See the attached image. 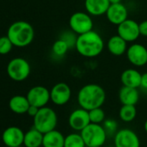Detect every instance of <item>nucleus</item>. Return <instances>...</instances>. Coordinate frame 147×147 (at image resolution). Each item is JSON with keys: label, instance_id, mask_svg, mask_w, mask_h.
I'll use <instances>...</instances> for the list:
<instances>
[{"label": "nucleus", "instance_id": "1", "mask_svg": "<svg viewBox=\"0 0 147 147\" xmlns=\"http://www.w3.org/2000/svg\"><path fill=\"white\" fill-rule=\"evenodd\" d=\"M104 41L101 36L94 30L78 35L76 49L77 52L88 58L98 56L104 49Z\"/></svg>", "mask_w": 147, "mask_h": 147}, {"label": "nucleus", "instance_id": "2", "mask_svg": "<svg viewBox=\"0 0 147 147\" xmlns=\"http://www.w3.org/2000/svg\"><path fill=\"white\" fill-rule=\"evenodd\" d=\"M77 100L82 108L90 111L94 108L102 107L106 100V92L98 84H87L79 90Z\"/></svg>", "mask_w": 147, "mask_h": 147}, {"label": "nucleus", "instance_id": "3", "mask_svg": "<svg viewBox=\"0 0 147 147\" xmlns=\"http://www.w3.org/2000/svg\"><path fill=\"white\" fill-rule=\"evenodd\" d=\"M7 36L14 46L24 48L33 42L35 31L32 25L28 22L17 21L9 27L7 30Z\"/></svg>", "mask_w": 147, "mask_h": 147}, {"label": "nucleus", "instance_id": "4", "mask_svg": "<svg viewBox=\"0 0 147 147\" xmlns=\"http://www.w3.org/2000/svg\"><path fill=\"white\" fill-rule=\"evenodd\" d=\"M57 125L56 113L50 107H43L39 108L34 117V127L43 134L55 130Z\"/></svg>", "mask_w": 147, "mask_h": 147}, {"label": "nucleus", "instance_id": "5", "mask_svg": "<svg viewBox=\"0 0 147 147\" xmlns=\"http://www.w3.org/2000/svg\"><path fill=\"white\" fill-rule=\"evenodd\" d=\"M81 135L88 147L102 146L107 139V131L100 124L90 123L81 131Z\"/></svg>", "mask_w": 147, "mask_h": 147}, {"label": "nucleus", "instance_id": "6", "mask_svg": "<svg viewBox=\"0 0 147 147\" xmlns=\"http://www.w3.org/2000/svg\"><path fill=\"white\" fill-rule=\"evenodd\" d=\"M7 74L9 77L15 82L26 80L30 74V65L27 60L17 57L9 61L7 65Z\"/></svg>", "mask_w": 147, "mask_h": 147}, {"label": "nucleus", "instance_id": "7", "mask_svg": "<svg viewBox=\"0 0 147 147\" xmlns=\"http://www.w3.org/2000/svg\"><path fill=\"white\" fill-rule=\"evenodd\" d=\"M69 27L72 31L77 35H82L92 30L94 23L91 15L82 11L74 13L69 18Z\"/></svg>", "mask_w": 147, "mask_h": 147}, {"label": "nucleus", "instance_id": "8", "mask_svg": "<svg viewBox=\"0 0 147 147\" xmlns=\"http://www.w3.org/2000/svg\"><path fill=\"white\" fill-rule=\"evenodd\" d=\"M26 97L30 105L41 108L46 107L49 101L50 91L43 86H36L29 90Z\"/></svg>", "mask_w": 147, "mask_h": 147}, {"label": "nucleus", "instance_id": "9", "mask_svg": "<svg viewBox=\"0 0 147 147\" xmlns=\"http://www.w3.org/2000/svg\"><path fill=\"white\" fill-rule=\"evenodd\" d=\"M118 35L127 42L136 41L139 36V24L132 19H126L118 25Z\"/></svg>", "mask_w": 147, "mask_h": 147}, {"label": "nucleus", "instance_id": "10", "mask_svg": "<svg viewBox=\"0 0 147 147\" xmlns=\"http://www.w3.org/2000/svg\"><path fill=\"white\" fill-rule=\"evenodd\" d=\"M126 56L128 61L136 67L147 64V49L139 43H133L127 48Z\"/></svg>", "mask_w": 147, "mask_h": 147}, {"label": "nucleus", "instance_id": "11", "mask_svg": "<svg viewBox=\"0 0 147 147\" xmlns=\"http://www.w3.org/2000/svg\"><path fill=\"white\" fill-rule=\"evenodd\" d=\"M71 94L70 87L65 82H59L50 90V100L57 106H63L69 101Z\"/></svg>", "mask_w": 147, "mask_h": 147}, {"label": "nucleus", "instance_id": "12", "mask_svg": "<svg viewBox=\"0 0 147 147\" xmlns=\"http://www.w3.org/2000/svg\"><path fill=\"white\" fill-rule=\"evenodd\" d=\"M115 147H140L138 135L130 129L119 130L114 137Z\"/></svg>", "mask_w": 147, "mask_h": 147}, {"label": "nucleus", "instance_id": "13", "mask_svg": "<svg viewBox=\"0 0 147 147\" xmlns=\"http://www.w3.org/2000/svg\"><path fill=\"white\" fill-rule=\"evenodd\" d=\"M90 123L88 111L82 107L73 111L68 118V124L70 127L77 131H81Z\"/></svg>", "mask_w": 147, "mask_h": 147}, {"label": "nucleus", "instance_id": "14", "mask_svg": "<svg viewBox=\"0 0 147 147\" xmlns=\"http://www.w3.org/2000/svg\"><path fill=\"white\" fill-rule=\"evenodd\" d=\"M24 133L18 126H10L5 130L2 135L4 144L7 147H18L24 144Z\"/></svg>", "mask_w": 147, "mask_h": 147}, {"label": "nucleus", "instance_id": "15", "mask_svg": "<svg viewBox=\"0 0 147 147\" xmlns=\"http://www.w3.org/2000/svg\"><path fill=\"white\" fill-rule=\"evenodd\" d=\"M106 16L107 20L111 24L114 25H119L127 19L128 11L126 7L121 3L111 4L106 12Z\"/></svg>", "mask_w": 147, "mask_h": 147}, {"label": "nucleus", "instance_id": "16", "mask_svg": "<svg viewBox=\"0 0 147 147\" xmlns=\"http://www.w3.org/2000/svg\"><path fill=\"white\" fill-rule=\"evenodd\" d=\"M85 8L91 16H102L106 14L110 6L109 0H85Z\"/></svg>", "mask_w": 147, "mask_h": 147}, {"label": "nucleus", "instance_id": "17", "mask_svg": "<svg viewBox=\"0 0 147 147\" xmlns=\"http://www.w3.org/2000/svg\"><path fill=\"white\" fill-rule=\"evenodd\" d=\"M142 74L134 68H127L121 74L120 81L123 86L130 88H139L141 84Z\"/></svg>", "mask_w": 147, "mask_h": 147}, {"label": "nucleus", "instance_id": "18", "mask_svg": "<svg viewBox=\"0 0 147 147\" xmlns=\"http://www.w3.org/2000/svg\"><path fill=\"white\" fill-rule=\"evenodd\" d=\"M107 47L112 55L115 56H120L126 53L127 42L119 35H115L109 38L107 43Z\"/></svg>", "mask_w": 147, "mask_h": 147}, {"label": "nucleus", "instance_id": "19", "mask_svg": "<svg viewBox=\"0 0 147 147\" xmlns=\"http://www.w3.org/2000/svg\"><path fill=\"white\" fill-rule=\"evenodd\" d=\"M119 99L122 105H136L139 100V92L136 88L123 86L119 92Z\"/></svg>", "mask_w": 147, "mask_h": 147}, {"label": "nucleus", "instance_id": "20", "mask_svg": "<svg viewBox=\"0 0 147 147\" xmlns=\"http://www.w3.org/2000/svg\"><path fill=\"white\" fill-rule=\"evenodd\" d=\"M64 142L65 137L55 129L43 134V147H64Z\"/></svg>", "mask_w": 147, "mask_h": 147}, {"label": "nucleus", "instance_id": "21", "mask_svg": "<svg viewBox=\"0 0 147 147\" xmlns=\"http://www.w3.org/2000/svg\"><path fill=\"white\" fill-rule=\"evenodd\" d=\"M30 104L26 96L24 95H15L9 101L10 109L18 114L27 113V111Z\"/></svg>", "mask_w": 147, "mask_h": 147}, {"label": "nucleus", "instance_id": "22", "mask_svg": "<svg viewBox=\"0 0 147 147\" xmlns=\"http://www.w3.org/2000/svg\"><path fill=\"white\" fill-rule=\"evenodd\" d=\"M43 133L35 127L24 133V144L25 147H40L42 145Z\"/></svg>", "mask_w": 147, "mask_h": 147}, {"label": "nucleus", "instance_id": "23", "mask_svg": "<svg viewBox=\"0 0 147 147\" xmlns=\"http://www.w3.org/2000/svg\"><path fill=\"white\" fill-rule=\"evenodd\" d=\"M137 115V109L134 105H123L119 110V118L124 122L132 121Z\"/></svg>", "mask_w": 147, "mask_h": 147}, {"label": "nucleus", "instance_id": "24", "mask_svg": "<svg viewBox=\"0 0 147 147\" xmlns=\"http://www.w3.org/2000/svg\"><path fill=\"white\" fill-rule=\"evenodd\" d=\"M86 144L81 135L78 133H70L65 137L64 147H85Z\"/></svg>", "mask_w": 147, "mask_h": 147}, {"label": "nucleus", "instance_id": "25", "mask_svg": "<svg viewBox=\"0 0 147 147\" xmlns=\"http://www.w3.org/2000/svg\"><path fill=\"white\" fill-rule=\"evenodd\" d=\"M68 49H69L68 44L67 43V42H65L61 38H59L58 40H56L53 43V46H52V51L57 56L64 55L67 52Z\"/></svg>", "mask_w": 147, "mask_h": 147}, {"label": "nucleus", "instance_id": "26", "mask_svg": "<svg viewBox=\"0 0 147 147\" xmlns=\"http://www.w3.org/2000/svg\"><path fill=\"white\" fill-rule=\"evenodd\" d=\"M89 113V118H90V122L91 123H95V124H100L103 123L105 120V112L101 107H97L94 108L90 111Z\"/></svg>", "mask_w": 147, "mask_h": 147}, {"label": "nucleus", "instance_id": "27", "mask_svg": "<svg viewBox=\"0 0 147 147\" xmlns=\"http://www.w3.org/2000/svg\"><path fill=\"white\" fill-rule=\"evenodd\" d=\"M13 46L14 45L7 36L0 37V55L9 54L12 50Z\"/></svg>", "mask_w": 147, "mask_h": 147}, {"label": "nucleus", "instance_id": "28", "mask_svg": "<svg viewBox=\"0 0 147 147\" xmlns=\"http://www.w3.org/2000/svg\"><path fill=\"white\" fill-rule=\"evenodd\" d=\"M61 39H63L65 42H67V43L68 44L69 48L75 47L76 48V40H77V36H76L75 32H64L62 34V36L60 37Z\"/></svg>", "mask_w": 147, "mask_h": 147}, {"label": "nucleus", "instance_id": "29", "mask_svg": "<svg viewBox=\"0 0 147 147\" xmlns=\"http://www.w3.org/2000/svg\"><path fill=\"white\" fill-rule=\"evenodd\" d=\"M104 129L106 130V131H108V132H113L116 131L117 127H118V124L115 120L113 119H107V120H104Z\"/></svg>", "mask_w": 147, "mask_h": 147}, {"label": "nucleus", "instance_id": "30", "mask_svg": "<svg viewBox=\"0 0 147 147\" xmlns=\"http://www.w3.org/2000/svg\"><path fill=\"white\" fill-rule=\"evenodd\" d=\"M139 32L140 36L147 37V20L142 21L139 24Z\"/></svg>", "mask_w": 147, "mask_h": 147}, {"label": "nucleus", "instance_id": "31", "mask_svg": "<svg viewBox=\"0 0 147 147\" xmlns=\"http://www.w3.org/2000/svg\"><path fill=\"white\" fill-rule=\"evenodd\" d=\"M38 111H39V107H36V106L30 105V107H29V109H28V111H27V113H28L30 117H33V118H34V117L36 115V113H38Z\"/></svg>", "mask_w": 147, "mask_h": 147}, {"label": "nucleus", "instance_id": "32", "mask_svg": "<svg viewBox=\"0 0 147 147\" xmlns=\"http://www.w3.org/2000/svg\"><path fill=\"white\" fill-rule=\"evenodd\" d=\"M140 87L144 89H147V73H144L141 77V84Z\"/></svg>", "mask_w": 147, "mask_h": 147}, {"label": "nucleus", "instance_id": "33", "mask_svg": "<svg viewBox=\"0 0 147 147\" xmlns=\"http://www.w3.org/2000/svg\"><path fill=\"white\" fill-rule=\"evenodd\" d=\"M110 4H118V3H121V0H109Z\"/></svg>", "mask_w": 147, "mask_h": 147}, {"label": "nucleus", "instance_id": "34", "mask_svg": "<svg viewBox=\"0 0 147 147\" xmlns=\"http://www.w3.org/2000/svg\"><path fill=\"white\" fill-rule=\"evenodd\" d=\"M144 131L147 132V119H146V121L144 122Z\"/></svg>", "mask_w": 147, "mask_h": 147}, {"label": "nucleus", "instance_id": "35", "mask_svg": "<svg viewBox=\"0 0 147 147\" xmlns=\"http://www.w3.org/2000/svg\"><path fill=\"white\" fill-rule=\"evenodd\" d=\"M95 147H102V146H95Z\"/></svg>", "mask_w": 147, "mask_h": 147}, {"label": "nucleus", "instance_id": "36", "mask_svg": "<svg viewBox=\"0 0 147 147\" xmlns=\"http://www.w3.org/2000/svg\"><path fill=\"white\" fill-rule=\"evenodd\" d=\"M18 147H21V146H18Z\"/></svg>", "mask_w": 147, "mask_h": 147}, {"label": "nucleus", "instance_id": "37", "mask_svg": "<svg viewBox=\"0 0 147 147\" xmlns=\"http://www.w3.org/2000/svg\"><path fill=\"white\" fill-rule=\"evenodd\" d=\"M113 147H115V146H113Z\"/></svg>", "mask_w": 147, "mask_h": 147}]
</instances>
